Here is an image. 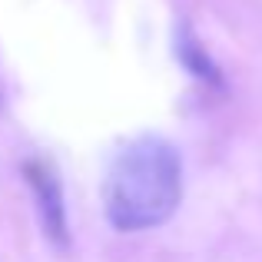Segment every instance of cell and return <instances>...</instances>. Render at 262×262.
Segmentation results:
<instances>
[{
  "mask_svg": "<svg viewBox=\"0 0 262 262\" xmlns=\"http://www.w3.org/2000/svg\"><path fill=\"white\" fill-rule=\"evenodd\" d=\"M183 199V156L160 133L126 140L103 176V216L116 232H146L169 223Z\"/></svg>",
  "mask_w": 262,
  "mask_h": 262,
  "instance_id": "obj_1",
  "label": "cell"
},
{
  "mask_svg": "<svg viewBox=\"0 0 262 262\" xmlns=\"http://www.w3.org/2000/svg\"><path fill=\"white\" fill-rule=\"evenodd\" d=\"M0 106H4V90H0Z\"/></svg>",
  "mask_w": 262,
  "mask_h": 262,
  "instance_id": "obj_4",
  "label": "cell"
},
{
  "mask_svg": "<svg viewBox=\"0 0 262 262\" xmlns=\"http://www.w3.org/2000/svg\"><path fill=\"white\" fill-rule=\"evenodd\" d=\"M176 50H179V57H183V63H186V70L189 73H196V77H203L206 83H219V70H216V63H212L209 57H206V50L192 40V33H186L183 30V37L176 40Z\"/></svg>",
  "mask_w": 262,
  "mask_h": 262,
  "instance_id": "obj_3",
  "label": "cell"
},
{
  "mask_svg": "<svg viewBox=\"0 0 262 262\" xmlns=\"http://www.w3.org/2000/svg\"><path fill=\"white\" fill-rule=\"evenodd\" d=\"M24 179L33 192L43 232L57 249L70 246V219H67V199H63V183H60L57 169L47 160H27L24 163Z\"/></svg>",
  "mask_w": 262,
  "mask_h": 262,
  "instance_id": "obj_2",
  "label": "cell"
}]
</instances>
